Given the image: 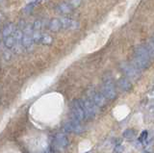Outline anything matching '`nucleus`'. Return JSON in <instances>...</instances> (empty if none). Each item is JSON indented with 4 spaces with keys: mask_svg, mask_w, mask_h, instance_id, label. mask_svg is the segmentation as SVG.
<instances>
[{
    "mask_svg": "<svg viewBox=\"0 0 154 153\" xmlns=\"http://www.w3.org/2000/svg\"><path fill=\"white\" fill-rule=\"evenodd\" d=\"M132 63L141 70L149 68L151 63V57L149 55L146 45H139L135 48Z\"/></svg>",
    "mask_w": 154,
    "mask_h": 153,
    "instance_id": "1",
    "label": "nucleus"
},
{
    "mask_svg": "<svg viewBox=\"0 0 154 153\" xmlns=\"http://www.w3.org/2000/svg\"><path fill=\"white\" fill-rule=\"evenodd\" d=\"M101 92L108 100H114L117 98V90H116L115 83L110 75H107L103 78Z\"/></svg>",
    "mask_w": 154,
    "mask_h": 153,
    "instance_id": "2",
    "label": "nucleus"
},
{
    "mask_svg": "<svg viewBox=\"0 0 154 153\" xmlns=\"http://www.w3.org/2000/svg\"><path fill=\"white\" fill-rule=\"evenodd\" d=\"M119 69L125 75V77L131 81L137 80L141 76V69H138L133 63H125L124 62L119 65Z\"/></svg>",
    "mask_w": 154,
    "mask_h": 153,
    "instance_id": "3",
    "label": "nucleus"
},
{
    "mask_svg": "<svg viewBox=\"0 0 154 153\" xmlns=\"http://www.w3.org/2000/svg\"><path fill=\"white\" fill-rule=\"evenodd\" d=\"M33 24H26L25 28L23 30V47L24 49L27 51H31L33 49V45H34V39H33Z\"/></svg>",
    "mask_w": 154,
    "mask_h": 153,
    "instance_id": "4",
    "label": "nucleus"
},
{
    "mask_svg": "<svg viewBox=\"0 0 154 153\" xmlns=\"http://www.w3.org/2000/svg\"><path fill=\"white\" fill-rule=\"evenodd\" d=\"M82 107L84 109V112L86 115V118H94L97 113V106L91 101L90 98H82L79 99Z\"/></svg>",
    "mask_w": 154,
    "mask_h": 153,
    "instance_id": "5",
    "label": "nucleus"
},
{
    "mask_svg": "<svg viewBox=\"0 0 154 153\" xmlns=\"http://www.w3.org/2000/svg\"><path fill=\"white\" fill-rule=\"evenodd\" d=\"M70 110L72 114V118L77 119L79 121H83L86 118V115L84 112V109L82 107V105L80 103V100L75 99L70 103Z\"/></svg>",
    "mask_w": 154,
    "mask_h": 153,
    "instance_id": "6",
    "label": "nucleus"
},
{
    "mask_svg": "<svg viewBox=\"0 0 154 153\" xmlns=\"http://www.w3.org/2000/svg\"><path fill=\"white\" fill-rule=\"evenodd\" d=\"M91 101H93L96 106L102 108L106 105L107 102V98L105 97V95L102 93V92H96L94 90H91L90 93V97H89Z\"/></svg>",
    "mask_w": 154,
    "mask_h": 153,
    "instance_id": "7",
    "label": "nucleus"
},
{
    "mask_svg": "<svg viewBox=\"0 0 154 153\" xmlns=\"http://www.w3.org/2000/svg\"><path fill=\"white\" fill-rule=\"evenodd\" d=\"M53 143H54V146L58 149H65L66 147H67L69 143V138H67L65 134L63 133H58L55 135L54 140H53Z\"/></svg>",
    "mask_w": 154,
    "mask_h": 153,
    "instance_id": "8",
    "label": "nucleus"
},
{
    "mask_svg": "<svg viewBox=\"0 0 154 153\" xmlns=\"http://www.w3.org/2000/svg\"><path fill=\"white\" fill-rule=\"evenodd\" d=\"M62 26L66 30H77L79 28V22L69 17H62Z\"/></svg>",
    "mask_w": 154,
    "mask_h": 153,
    "instance_id": "9",
    "label": "nucleus"
},
{
    "mask_svg": "<svg viewBox=\"0 0 154 153\" xmlns=\"http://www.w3.org/2000/svg\"><path fill=\"white\" fill-rule=\"evenodd\" d=\"M73 8L71 7V5L69 3H66V2H61L57 5L56 7V11L60 14V15H69V14L72 12Z\"/></svg>",
    "mask_w": 154,
    "mask_h": 153,
    "instance_id": "10",
    "label": "nucleus"
},
{
    "mask_svg": "<svg viewBox=\"0 0 154 153\" xmlns=\"http://www.w3.org/2000/svg\"><path fill=\"white\" fill-rule=\"evenodd\" d=\"M118 87L122 92H129L132 89V83L131 80H129L126 77H122L118 80Z\"/></svg>",
    "mask_w": 154,
    "mask_h": 153,
    "instance_id": "11",
    "label": "nucleus"
},
{
    "mask_svg": "<svg viewBox=\"0 0 154 153\" xmlns=\"http://www.w3.org/2000/svg\"><path fill=\"white\" fill-rule=\"evenodd\" d=\"M16 26H14V23L12 22H8L7 24H5L2 30V38H7L10 36H14V31H16Z\"/></svg>",
    "mask_w": 154,
    "mask_h": 153,
    "instance_id": "12",
    "label": "nucleus"
},
{
    "mask_svg": "<svg viewBox=\"0 0 154 153\" xmlns=\"http://www.w3.org/2000/svg\"><path fill=\"white\" fill-rule=\"evenodd\" d=\"M48 28L51 32H58L60 31L63 26H62V21L61 18H52V20L48 22Z\"/></svg>",
    "mask_w": 154,
    "mask_h": 153,
    "instance_id": "13",
    "label": "nucleus"
},
{
    "mask_svg": "<svg viewBox=\"0 0 154 153\" xmlns=\"http://www.w3.org/2000/svg\"><path fill=\"white\" fill-rule=\"evenodd\" d=\"M3 45L9 49H14L16 45V41H14V36H10L7 38H3Z\"/></svg>",
    "mask_w": 154,
    "mask_h": 153,
    "instance_id": "14",
    "label": "nucleus"
},
{
    "mask_svg": "<svg viewBox=\"0 0 154 153\" xmlns=\"http://www.w3.org/2000/svg\"><path fill=\"white\" fill-rule=\"evenodd\" d=\"M42 33L40 30H34L33 32V39H34V42L36 44H42Z\"/></svg>",
    "mask_w": 154,
    "mask_h": 153,
    "instance_id": "15",
    "label": "nucleus"
},
{
    "mask_svg": "<svg viewBox=\"0 0 154 153\" xmlns=\"http://www.w3.org/2000/svg\"><path fill=\"white\" fill-rule=\"evenodd\" d=\"M2 55H3V59L6 62H9L10 60L12 59L11 51H10V49L7 48V47H5L4 45H3V49H2Z\"/></svg>",
    "mask_w": 154,
    "mask_h": 153,
    "instance_id": "16",
    "label": "nucleus"
},
{
    "mask_svg": "<svg viewBox=\"0 0 154 153\" xmlns=\"http://www.w3.org/2000/svg\"><path fill=\"white\" fill-rule=\"evenodd\" d=\"M146 47L151 58H154V42L150 40L146 44Z\"/></svg>",
    "mask_w": 154,
    "mask_h": 153,
    "instance_id": "17",
    "label": "nucleus"
},
{
    "mask_svg": "<svg viewBox=\"0 0 154 153\" xmlns=\"http://www.w3.org/2000/svg\"><path fill=\"white\" fill-rule=\"evenodd\" d=\"M53 42V38L50 35H42V44L45 45H50Z\"/></svg>",
    "mask_w": 154,
    "mask_h": 153,
    "instance_id": "18",
    "label": "nucleus"
},
{
    "mask_svg": "<svg viewBox=\"0 0 154 153\" xmlns=\"http://www.w3.org/2000/svg\"><path fill=\"white\" fill-rule=\"evenodd\" d=\"M122 136L126 139H133L135 136H136V133L133 130V129H127V130H125L122 134Z\"/></svg>",
    "mask_w": 154,
    "mask_h": 153,
    "instance_id": "19",
    "label": "nucleus"
},
{
    "mask_svg": "<svg viewBox=\"0 0 154 153\" xmlns=\"http://www.w3.org/2000/svg\"><path fill=\"white\" fill-rule=\"evenodd\" d=\"M42 20H35V22L33 23V29L34 30L42 31Z\"/></svg>",
    "mask_w": 154,
    "mask_h": 153,
    "instance_id": "20",
    "label": "nucleus"
},
{
    "mask_svg": "<svg viewBox=\"0 0 154 153\" xmlns=\"http://www.w3.org/2000/svg\"><path fill=\"white\" fill-rule=\"evenodd\" d=\"M82 2V0H70L69 1V4L71 5L72 8H77V7H79L80 6V4Z\"/></svg>",
    "mask_w": 154,
    "mask_h": 153,
    "instance_id": "21",
    "label": "nucleus"
},
{
    "mask_svg": "<svg viewBox=\"0 0 154 153\" xmlns=\"http://www.w3.org/2000/svg\"><path fill=\"white\" fill-rule=\"evenodd\" d=\"M122 151H123V147L120 145H118L114 149V153H122Z\"/></svg>",
    "mask_w": 154,
    "mask_h": 153,
    "instance_id": "22",
    "label": "nucleus"
},
{
    "mask_svg": "<svg viewBox=\"0 0 154 153\" xmlns=\"http://www.w3.org/2000/svg\"><path fill=\"white\" fill-rule=\"evenodd\" d=\"M142 137L140 138V140L141 141H143V140H144V139H146V137H147V131H143V133H142V135H141Z\"/></svg>",
    "mask_w": 154,
    "mask_h": 153,
    "instance_id": "23",
    "label": "nucleus"
},
{
    "mask_svg": "<svg viewBox=\"0 0 154 153\" xmlns=\"http://www.w3.org/2000/svg\"><path fill=\"white\" fill-rule=\"evenodd\" d=\"M151 41L154 42V35H153V36H152V38H151Z\"/></svg>",
    "mask_w": 154,
    "mask_h": 153,
    "instance_id": "24",
    "label": "nucleus"
},
{
    "mask_svg": "<svg viewBox=\"0 0 154 153\" xmlns=\"http://www.w3.org/2000/svg\"><path fill=\"white\" fill-rule=\"evenodd\" d=\"M35 1H38V0H34V2H35Z\"/></svg>",
    "mask_w": 154,
    "mask_h": 153,
    "instance_id": "25",
    "label": "nucleus"
}]
</instances>
